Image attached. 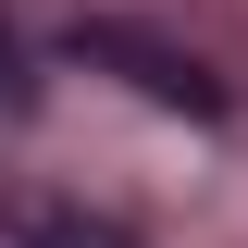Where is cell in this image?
Returning a JSON list of instances; mask_svg holds the SVG:
<instances>
[{
  "mask_svg": "<svg viewBox=\"0 0 248 248\" xmlns=\"http://www.w3.org/2000/svg\"><path fill=\"white\" fill-rule=\"evenodd\" d=\"M0 248H137L124 223L75 211V199H25V186H0Z\"/></svg>",
  "mask_w": 248,
  "mask_h": 248,
  "instance_id": "2",
  "label": "cell"
},
{
  "mask_svg": "<svg viewBox=\"0 0 248 248\" xmlns=\"http://www.w3.org/2000/svg\"><path fill=\"white\" fill-rule=\"evenodd\" d=\"M0 99H25V50H13V25H0Z\"/></svg>",
  "mask_w": 248,
  "mask_h": 248,
  "instance_id": "3",
  "label": "cell"
},
{
  "mask_svg": "<svg viewBox=\"0 0 248 248\" xmlns=\"http://www.w3.org/2000/svg\"><path fill=\"white\" fill-rule=\"evenodd\" d=\"M62 50H75V62H99V75H124V87H137V99H161V112H199V124L223 112V75H211V62H199V50H174V37H149V25H124V13H87Z\"/></svg>",
  "mask_w": 248,
  "mask_h": 248,
  "instance_id": "1",
  "label": "cell"
}]
</instances>
